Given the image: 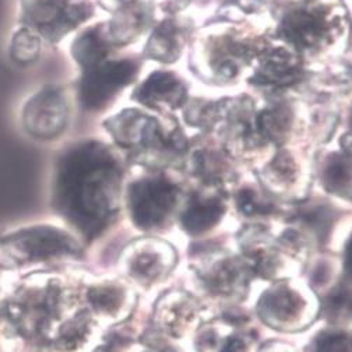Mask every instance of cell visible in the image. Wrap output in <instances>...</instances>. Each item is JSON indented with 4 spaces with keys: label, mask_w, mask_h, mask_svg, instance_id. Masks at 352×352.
<instances>
[{
    "label": "cell",
    "mask_w": 352,
    "mask_h": 352,
    "mask_svg": "<svg viewBox=\"0 0 352 352\" xmlns=\"http://www.w3.org/2000/svg\"><path fill=\"white\" fill-rule=\"evenodd\" d=\"M119 169L105 146L81 142L59 157L55 169V199L69 214L93 221L105 219L115 208Z\"/></svg>",
    "instance_id": "6da1fadb"
},
{
    "label": "cell",
    "mask_w": 352,
    "mask_h": 352,
    "mask_svg": "<svg viewBox=\"0 0 352 352\" xmlns=\"http://www.w3.org/2000/svg\"><path fill=\"white\" fill-rule=\"evenodd\" d=\"M320 312L318 294L299 277L267 283L254 299L258 322L283 334H296L309 329Z\"/></svg>",
    "instance_id": "7a4b0ae2"
},
{
    "label": "cell",
    "mask_w": 352,
    "mask_h": 352,
    "mask_svg": "<svg viewBox=\"0 0 352 352\" xmlns=\"http://www.w3.org/2000/svg\"><path fill=\"white\" fill-rule=\"evenodd\" d=\"M253 276L241 254L219 252L197 258L192 266V281L199 294L219 302L242 299Z\"/></svg>",
    "instance_id": "3957f363"
},
{
    "label": "cell",
    "mask_w": 352,
    "mask_h": 352,
    "mask_svg": "<svg viewBox=\"0 0 352 352\" xmlns=\"http://www.w3.org/2000/svg\"><path fill=\"white\" fill-rule=\"evenodd\" d=\"M70 119V94L58 85L43 87L24 104L21 111L25 133L41 142H52L63 136Z\"/></svg>",
    "instance_id": "277c9868"
},
{
    "label": "cell",
    "mask_w": 352,
    "mask_h": 352,
    "mask_svg": "<svg viewBox=\"0 0 352 352\" xmlns=\"http://www.w3.org/2000/svg\"><path fill=\"white\" fill-rule=\"evenodd\" d=\"M24 27L59 41L93 16L90 0H21Z\"/></svg>",
    "instance_id": "5b68a950"
},
{
    "label": "cell",
    "mask_w": 352,
    "mask_h": 352,
    "mask_svg": "<svg viewBox=\"0 0 352 352\" xmlns=\"http://www.w3.org/2000/svg\"><path fill=\"white\" fill-rule=\"evenodd\" d=\"M200 299L184 289L164 295L155 307V323L168 341L189 342L203 327Z\"/></svg>",
    "instance_id": "8992f818"
},
{
    "label": "cell",
    "mask_w": 352,
    "mask_h": 352,
    "mask_svg": "<svg viewBox=\"0 0 352 352\" xmlns=\"http://www.w3.org/2000/svg\"><path fill=\"white\" fill-rule=\"evenodd\" d=\"M178 266V253L162 241H143L131 246L123 261L124 273L143 288L162 284Z\"/></svg>",
    "instance_id": "52a82bcc"
},
{
    "label": "cell",
    "mask_w": 352,
    "mask_h": 352,
    "mask_svg": "<svg viewBox=\"0 0 352 352\" xmlns=\"http://www.w3.org/2000/svg\"><path fill=\"white\" fill-rule=\"evenodd\" d=\"M81 70L78 98L88 111L102 108L135 72L127 62H111L105 56L81 66Z\"/></svg>",
    "instance_id": "ba28073f"
},
{
    "label": "cell",
    "mask_w": 352,
    "mask_h": 352,
    "mask_svg": "<svg viewBox=\"0 0 352 352\" xmlns=\"http://www.w3.org/2000/svg\"><path fill=\"white\" fill-rule=\"evenodd\" d=\"M175 207V190L164 181L148 179L133 185L130 192V211L142 230L155 231L166 226Z\"/></svg>",
    "instance_id": "9c48e42d"
},
{
    "label": "cell",
    "mask_w": 352,
    "mask_h": 352,
    "mask_svg": "<svg viewBox=\"0 0 352 352\" xmlns=\"http://www.w3.org/2000/svg\"><path fill=\"white\" fill-rule=\"evenodd\" d=\"M224 215V207L212 200L193 203L182 215L181 223L189 236H203L214 230Z\"/></svg>",
    "instance_id": "30bf717a"
},
{
    "label": "cell",
    "mask_w": 352,
    "mask_h": 352,
    "mask_svg": "<svg viewBox=\"0 0 352 352\" xmlns=\"http://www.w3.org/2000/svg\"><path fill=\"white\" fill-rule=\"evenodd\" d=\"M196 336L201 338V344L193 348L195 352H256L257 349L246 336L235 331L206 333L201 327Z\"/></svg>",
    "instance_id": "8fae6325"
},
{
    "label": "cell",
    "mask_w": 352,
    "mask_h": 352,
    "mask_svg": "<svg viewBox=\"0 0 352 352\" xmlns=\"http://www.w3.org/2000/svg\"><path fill=\"white\" fill-rule=\"evenodd\" d=\"M303 352H352V330L329 324L311 337Z\"/></svg>",
    "instance_id": "7c38bea8"
},
{
    "label": "cell",
    "mask_w": 352,
    "mask_h": 352,
    "mask_svg": "<svg viewBox=\"0 0 352 352\" xmlns=\"http://www.w3.org/2000/svg\"><path fill=\"white\" fill-rule=\"evenodd\" d=\"M42 51V38L28 27L20 28L10 42V58L20 66L35 63Z\"/></svg>",
    "instance_id": "4fadbf2b"
},
{
    "label": "cell",
    "mask_w": 352,
    "mask_h": 352,
    "mask_svg": "<svg viewBox=\"0 0 352 352\" xmlns=\"http://www.w3.org/2000/svg\"><path fill=\"white\" fill-rule=\"evenodd\" d=\"M256 352H300L296 346L287 344L285 341H272L264 344Z\"/></svg>",
    "instance_id": "5bb4252c"
},
{
    "label": "cell",
    "mask_w": 352,
    "mask_h": 352,
    "mask_svg": "<svg viewBox=\"0 0 352 352\" xmlns=\"http://www.w3.org/2000/svg\"><path fill=\"white\" fill-rule=\"evenodd\" d=\"M342 267H344V272H345L348 280L352 283V236L348 241V243L345 245V254H344V260H342Z\"/></svg>",
    "instance_id": "9a60e30c"
}]
</instances>
